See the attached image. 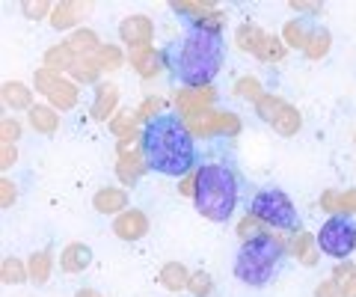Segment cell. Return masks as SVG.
Here are the masks:
<instances>
[{"instance_id":"816d5d0a","label":"cell","mask_w":356,"mask_h":297,"mask_svg":"<svg viewBox=\"0 0 356 297\" xmlns=\"http://www.w3.org/2000/svg\"><path fill=\"white\" fill-rule=\"evenodd\" d=\"M74 297H104V294H102V291H95V289H81Z\"/></svg>"},{"instance_id":"f35d334b","label":"cell","mask_w":356,"mask_h":297,"mask_svg":"<svg viewBox=\"0 0 356 297\" xmlns=\"http://www.w3.org/2000/svg\"><path fill=\"white\" fill-rule=\"evenodd\" d=\"M285 54H288V45L282 42V36H276V33H270L264 42V51H261V63H282L285 60Z\"/></svg>"},{"instance_id":"d590c367","label":"cell","mask_w":356,"mask_h":297,"mask_svg":"<svg viewBox=\"0 0 356 297\" xmlns=\"http://www.w3.org/2000/svg\"><path fill=\"white\" fill-rule=\"evenodd\" d=\"M235 232H238V238L247 244V241H252V238H259V235H264L267 232V226L261 223L259 217H255L252 211H247L241 220H238V226H235Z\"/></svg>"},{"instance_id":"f907efd6","label":"cell","mask_w":356,"mask_h":297,"mask_svg":"<svg viewBox=\"0 0 356 297\" xmlns=\"http://www.w3.org/2000/svg\"><path fill=\"white\" fill-rule=\"evenodd\" d=\"M341 285H344V294H348V297H356V271H353V273H350V277H348V280H344Z\"/></svg>"},{"instance_id":"5b68a950","label":"cell","mask_w":356,"mask_h":297,"mask_svg":"<svg viewBox=\"0 0 356 297\" xmlns=\"http://www.w3.org/2000/svg\"><path fill=\"white\" fill-rule=\"evenodd\" d=\"M250 211L273 232H300V214L291 196L280 188H261L252 196Z\"/></svg>"},{"instance_id":"44dd1931","label":"cell","mask_w":356,"mask_h":297,"mask_svg":"<svg viewBox=\"0 0 356 297\" xmlns=\"http://www.w3.org/2000/svg\"><path fill=\"white\" fill-rule=\"evenodd\" d=\"M74 63H77V54L65 45V42H60V45H51L48 51H44L42 69H48L54 74H65V72L74 69Z\"/></svg>"},{"instance_id":"ab89813d","label":"cell","mask_w":356,"mask_h":297,"mask_svg":"<svg viewBox=\"0 0 356 297\" xmlns=\"http://www.w3.org/2000/svg\"><path fill=\"white\" fill-rule=\"evenodd\" d=\"M21 13H24L27 21H51V13H54V3L51 0H24L21 3Z\"/></svg>"},{"instance_id":"60d3db41","label":"cell","mask_w":356,"mask_h":297,"mask_svg":"<svg viewBox=\"0 0 356 297\" xmlns=\"http://www.w3.org/2000/svg\"><path fill=\"white\" fill-rule=\"evenodd\" d=\"M18 140H21V122L15 116H3L0 119V143L18 146Z\"/></svg>"},{"instance_id":"7bdbcfd3","label":"cell","mask_w":356,"mask_h":297,"mask_svg":"<svg viewBox=\"0 0 356 297\" xmlns=\"http://www.w3.org/2000/svg\"><path fill=\"white\" fill-rule=\"evenodd\" d=\"M15 200H18L15 182L9 179V175H3V179H0V208H13Z\"/></svg>"},{"instance_id":"3957f363","label":"cell","mask_w":356,"mask_h":297,"mask_svg":"<svg viewBox=\"0 0 356 297\" xmlns=\"http://www.w3.org/2000/svg\"><path fill=\"white\" fill-rule=\"evenodd\" d=\"M241 182L238 172L226 163H202L196 167V193L193 205L211 223H229L238 208Z\"/></svg>"},{"instance_id":"30bf717a","label":"cell","mask_w":356,"mask_h":297,"mask_svg":"<svg viewBox=\"0 0 356 297\" xmlns=\"http://www.w3.org/2000/svg\"><path fill=\"white\" fill-rule=\"evenodd\" d=\"M119 39L122 45L134 48H149L154 42V24L149 15H128L119 21Z\"/></svg>"},{"instance_id":"ba28073f","label":"cell","mask_w":356,"mask_h":297,"mask_svg":"<svg viewBox=\"0 0 356 297\" xmlns=\"http://www.w3.org/2000/svg\"><path fill=\"white\" fill-rule=\"evenodd\" d=\"M187 128L196 140H211V137H238L243 131V122L238 113H229V110H208V113L187 119Z\"/></svg>"},{"instance_id":"4316f807","label":"cell","mask_w":356,"mask_h":297,"mask_svg":"<svg viewBox=\"0 0 356 297\" xmlns=\"http://www.w3.org/2000/svg\"><path fill=\"white\" fill-rule=\"evenodd\" d=\"M332 48V33L324 27V24H312V33H309V42H306V51L303 57L306 60H324Z\"/></svg>"},{"instance_id":"9c48e42d","label":"cell","mask_w":356,"mask_h":297,"mask_svg":"<svg viewBox=\"0 0 356 297\" xmlns=\"http://www.w3.org/2000/svg\"><path fill=\"white\" fill-rule=\"evenodd\" d=\"M214 102H217V90L214 86H181L175 95H172V104H175V113L184 119H196L214 110Z\"/></svg>"},{"instance_id":"4dcf8cb0","label":"cell","mask_w":356,"mask_h":297,"mask_svg":"<svg viewBox=\"0 0 356 297\" xmlns=\"http://www.w3.org/2000/svg\"><path fill=\"white\" fill-rule=\"evenodd\" d=\"M74 83H86V86H98L102 83V65L95 63V57H77L74 69L69 72Z\"/></svg>"},{"instance_id":"8fae6325","label":"cell","mask_w":356,"mask_h":297,"mask_svg":"<svg viewBox=\"0 0 356 297\" xmlns=\"http://www.w3.org/2000/svg\"><path fill=\"white\" fill-rule=\"evenodd\" d=\"M146 172H149V163H146V155H143L140 146L119 149V155H116V179L125 184V188H134V184H137Z\"/></svg>"},{"instance_id":"ac0fdd59","label":"cell","mask_w":356,"mask_h":297,"mask_svg":"<svg viewBox=\"0 0 356 297\" xmlns=\"http://www.w3.org/2000/svg\"><path fill=\"white\" fill-rule=\"evenodd\" d=\"M267 36H270V33H264L259 24H252V21H243V24L235 27V36H232V39H235V48L241 54H252V57L259 60L261 51H264Z\"/></svg>"},{"instance_id":"f6af8a7d","label":"cell","mask_w":356,"mask_h":297,"mask_svg":"<svg viewBox=\"0 0 356 297\" xmlns=\"http://www.w3.org/2000/svg\"><path fill=\"white\" fill-rule=\"evenodd\" d=\"M18 163V146H9V143H0V170H13Z\"/></svg>"},{"instance_id":"6da1fadb","label":"cell","mask_w":356,"mask_h":297,"mask_svg":"<svg viewBox=\"0 0 356 297\" xmlns=\"http://www.w3.org/2000/svg\"><path fill=\"white\" fill-rule=\"evenodd\" d=\"M196 137L178 113H163L143 125L140 149L146 155L149 170L170 175V179H184L196 172Z\"/></svg>"},{"instance_id":"7c38bea8","label":"cell","mask_w":356,"mask_h":297,"mask_svg":"<svg viewBox=\"0 0 356 297\" xmlns=\"http://www.w3.org/2000/svg\"><path fill=\"white\" fill-rule=\"evenodd\" d=\"M128 63H131V69L137 72L143 81H154V78H158V74L166 69V57H163V51H158L154 45L128 51Z\"/></svg>"},{"instance_id":"2e32d148","label":"cell","mask_w":356,"mask_h":297,"mask_svg":"<svg viewBox=\"0 0 356 297\" xmlns=\"http://www.w3.org/2000/svg\"><path fill=\"white\" fill-rule=\"evenodd\" d=\"M119 113V90L113 83H98L95 86V98H92V107H89V116L95 122H110Z\"/></svg>"},{"instance_id":"603a6c76","label":"cell","mask_w":356,"mask_h":297,"mask_svg":"<svg viewBox=\"0 0 356 297\" xmlns=\"http://www.w3.org/2000/svg\"><path fill=\"white\" fill-rule=\"evenodd\" d=\"M0 93H3V104L9 110H15V113H18V110H27V113H30V110L36 107V104H33V95H36V93H33L27 83H21V81H6L3 86H0Z\"/></svg>"},{"instance_id":"8d00e7d4","label":"cell","mask_w":356,"mask_h":297,"mask_svg":"<svg viewBox=\"0 0 356 297\" xmlns=\"http://www.w3.org/2000/svg\"><path fill=\"white\" fill-rule=\"evenodd\" d=\"M137 119H140V125H146V122H152V119H158V116H163L166 113V98H161V95H149L146 102H143L137 110Z\"/></svg>"},{"instance_id":"1f68e13d","label":"cell","mask_w":356,"mask_h":297,"mask_svg":"<svg viewBox=\"0 0 356 297\" xmlns=\"http://www.w3.org/2000/svg\"><path fill=\"white\" fill-rule=\"evenodd\" d=\"M232 95H238V98H243V102H250V104H259L267 93H264V86H261V81L255 78V74H241V78L232 83Z\"/></svg>"},{"instance_id":"ffe728a7","label":"cell","mask_w":356,"mask_h":297,"mask_svg":"<svg viewBox=\"0 0 356 297\" xmlns=\"http://www.w3.org/2000/svg\"><path fill=\"white\" fill-rule=\"evenodd\" d=\"M57 265L63 273H83L89 265H92V250L81 241H72V244H65L63 252L57 256Z\"/></svg>"},{"instance_id":"b9f144b4","label":"cell","mask_w":356,"mask_h":297,"mask_svg":"<svg viewBox=\"0 0 356 297\" xmlns=\"http://www.w3.org/2000/svg\"><path fill=\"white\" fill-rule=\"evenodd\" d=\"M315 297H348L344 294V285L339 282V280H321L318 285H315Z\"/></svg>"},{"instance_id":"f1b7e54d","label":"cell","mask_w":356,"mask_h":297,"mask_svg":"<svg viewBox=\"0 0 356 297\" xmlns=\"http://www.w3.org/2000/svg\"><path fill=\"white\" fill-rule=\"evenodd\" d=\"M309 33H312V24L306 18H291V21H285V27H282V42L294 51H306Z\"/></svg>"},{"instance_id":"7402d4cb","label":"cell","mask_w":356,"mask_h":297,"mask_svg":"<svg viewBox=\"0 0 356 297\" xmlns=\"http://www.w3.org/2000/svg\"><path fill=\"white\" fill-rule=\"evenodd\" d=\"M191 273L193 271H187V265H181V262H166V265L158 271V282L163 285L166 291H187V285H191Z\"/></svg>"},{"instance_id":"484cf974","label":"cell","mask_w":356,"mask_h":297,"mask_svg":"<svg viewBox=\"0 0 356 297\" xmlns=\"http://www.w3.org/2000/svg\"><path fill=\"white\" fill-rule=\"evenodd\" d=\"M60 110H54L51 104H36L27 113V122L33 131H39V134H57V128H60Z\"/></svg>"},{"instance_id":"681fc988","label":"cell","mask_w":356,"mask_h":297,"mask_svg":"<svg viewBox=\"0 0 356 297\" xmlns=\"http://www.w3.org/2000/svg\"><path fill=\"white\" fill-rule=\"evenodd\" d=\"M288 6H291L294 13H300V15H318L321 13V3H297L294 0V3H288Z\"/></svg>"},{"instance_id":"277c9868","label":"cell","mask_w":356,"mask_h":297,"mask_svg":"<svg viewBox=\"0 0 356 297\" xmlns=\"http://www.w3.org/2000/svg\"><path fill=\"white\" fill-rule=\"evenodd\" d=\"M285 252H288V241L282 235L264 232L259 238H252L247 244H241V250H238L235 277L243 285H250V289H264V285L276 277Z\"/></svg>"},{"instance_id":"d4e9b609","label":"cell","mask_w":356,"mask_h":297,"mask_svg":"<svg viewBox=\"0 0 356 297\" xmlns=\"http://www.w3.org/2000/svg\"><path fill=\"white\" fill-rule=\"evenodd\" d=\"M27 271H30V282L33 285H44L51 280V271H54V250L51 247L36 250L27 259Z\"/></svg>"},{"instance_id":"d6986e66","label":"cell","mask_w":356,"mask_h":297,"mask_svg":"<svg viewBox=\"0 0 356 297\" xmlns=\"http://www.w3.org/2000/svg\"><path fill=\"white\" fill-rule=\"evenodd\" d=\"M128 202H131V196H128V191L125 188H98L95 191V196H92V208L98 214H113V217H119L122 211H128Z\"/></svg>"},{"instance_id":"52a82bcc","label":"cell","mask_w":356,"mask_h":297,"mask_svg":"<svg viewBox=\"0 0 356 297\" xmlns=\"http://www.w3.org/2000/svg\"><path fill=\"white\" fill-rule=\"evenodd\" d=\"M33 90L48 98L54 110H74L77 102H81L77 83L63 78V74H54L48 69H36V74H33Z\"/></svg>"},{"instance_id":"9a60e30c","label":"cell","mask_w":356,"mask_h":297,"mask_svg":"<svg viewBox=\"0 0 356 297\" xmlns=\"http://www.w3.org/2000/svg\"><path fill=\"white\" fill-rule=\"evenodd\" d=\"M89 6L86 3H77V0H60L54 3V13H51V27L54 30H81V21L86 18Z\"/></svg>"},{"instance_id":"74e56055","label":"cell","mask_w":356,"mask_h":297,"mask_svg":"<svg viewBox=\"0 0 356 297\" xmlns=\"http://www.w3.org/2000/svg\"><path fill=\"white\" fill-rule=\"evenodd\" d=\"M187 294L191 297H211L214 294V280H211V273L208 271H193L191 285H187Z\"/></svg>"},{"instance_id":"8992f818","label":"cell","mask_w":356,"mask_h":297,"mask_svg":"<svg viewBox=\"0 0 356 297\" xmlns=\"http://www.w3.org/2000/svg\"><path fill=\"white\" fill-rule=\"evenodd\" d=\"M318 250L330 259L348 262L350 252H356V220L344 214L327 217L318 229Z\"/></svg>"},{"instance_id":"7a4b0ae2","label":"cell","mask_w":356,"mask_h":297,"mask_svg":"<svg viewBox=\"0 0 356 297\" xmlns=\"http://www.w3.org/2000/svg\"><path fill=\"white\" fill-rule=\"evenodd\" d=\"M163 57L166 69L175 74V81H181V86H211L226 60L222 33L191 24L181 39L163 51Z\"/></svg>"},{"instance_id":"836d02e7","label":"cell","mask_w":356,"mask_h":297,"mask_svg":"<svg viewBox=\"0 0 356 297\" xmlns=\"http://www.w3.org/2000/svg\"><path fill=\"white\" fill-rule=\"evenodd\" d=\"M288 102L285 98H280V95H273V93H267L259 104H255V116L261 119V122H267V125H273V119L282 113V107H285Z\"/></svg>"},{"instance_id":"f546056e","label":"cell","mask_w":356,"mask_h":297,"mask_svg":"<svg viewBox=\"0 0 356 297\" xmlns=\"http://www.w3.org/2000/svg\"><path fill=\"white\" fill-rule=\"evenodd\" d=\"M270 128H273L280 137H294V134H300V128H303V113H300L294 104H285L282 113L273 119Z\"/></svg>"},{"instance_id":"ee69618b","label":"cell","mask_w":356,"mask_h":297,"mask_svg":"<svg viewBox=\"0 0 356 297\" xmlns=\"http://www.w3.org/2000/svg\"><path fill=\"white\" fill-rule=\"evenodd\" d=\"M339 205H341V191L327 188L324 193H321V211H327L330 217H336L339 214Z\"/></svg>"},{"instance_id":"83f0119b","label":"cell","mask_w":356,"mask_h":297,"mask_svg":"<svg viewBox=\"0 0 356 297\" xmlns=\"http://www.w3.org/2000/svg\"><path fill=\"white\" fill-rule=\"evenodd\" d=\"M170 9L175 15L191 18V24H196V21L208 18L211 13H217L220 6L214 3V0H178V3H170Z\"/></svg>"},{"instance_id":"f5cc1de1","label":"cell","mask_w":356,"mask_h":297,"mask_svg":"<svg viewBox=\"0 0 356 297\" xmlns=\"http://www.w3.org/2000/svg\"><path fill=\"white\" fill-rule=\"evenodd\" d=\"M353 146H356V131H353Z\"/></svg>"},{"instance_id":"e0dca14e","label":"cell","mask_w":356,"mask_h":297,"mask_svg":"<svg viewBox=\"0 0 356 297\" xmlns=\"http://www.w3.org/2000/svg\"><path fill=\"white\" fill-rule=\"evenodd\" d=\"M288 252L300 262L303 268H315L321 262V250H318V235L306 232V229H300V232L291 235V241H288Z\"/></svg>"},{"instance_id":"e575fe53","label":"cell","mask_w":356,"mask_h":297,"mask_svg":"<svg viewBox=\"0 0 356 297\" xmlns=\"http://www.w3.org/2000/svg\"><path fill=\"white\" fill-rule=\"evenodd\" d=\"M125 54H122L119 45H102V51L95 54V63L102 65V72H119L125 65Z\"/></svg>"},{"instance_id":"cb8c5ba5","label":"cell","mask_w":356,"mask_h":297,"mask_svg":"<svg viewBox=\"0 0 356 297\" xmlns=\"http://www.w3.org/2000/svg\"><path fill=\"white\" fill-rule=\"evenodd\" d=\"M65 45H69V48L77 54V57H95V54L102 51L104 42L98 39V33H95V30L81 27V30L69 33V39H65Z\"/></svg>"},{"instance_id":"c3c4849f","label":"cell","mask_w":356,"mask_h":297,"mask_svg":"<svg viewBox=\"0 0 356 297\" xmlns=\"http://www.w3.org/2000/svg\"><path fill=\"white\" fill-rule=\"evenodd\" d=\"M356 271V265H353V262H339V265L336 268H332V280H339V282H344V280H348L350 277V273Z\"/></svg>"},{"instance_id":"4fadbf2b","label":"cell","mask_w":356,"mask_h":297,"mask_svg":"<svg viewBox=\"0 0 356 297\" xmlns=\"http://www.w3.org/2000/svg\"><path fill=\"white\" fill-rule=\"evenodd\" d=\"M149 217L146 211H140V208H128V211H122L116 220H113V235L119 241H140L149 235Z\"/></svg>"},{"instance_id":"7dc6e473","label":"cell","mask_w":356,"mask_h":297,"mask_svg":"<svg viewBox=\"0 0 356 297\" xmlns=\"http://www.w3.org/2000/svg\"><path fill=\"white\" fill-rule=\"evenodd\" d=\"M178 193H181V196H191V200H193V193H196V172L184 175V179H178Z\"/></svg>"},{"instance_id":"bcb514c9","label":"cell","mask_w":356,"mask_h":297,"mask_svg":"<svg viewBox=\"0 0 356 297\" xmlns=\"http://www.w3.org/2000/svg\"><path fill=\"white\" fill-rule=\"evenodd\" d=\"M339 214H344V217H356V188L341 191V205H339Z\"/></svg>"},{"instance_id":"5bb4252c","label":"cell","mask_w":356,"mask_h":297,"mask_svg":"<svg viewBox=\"0 0 356 297\" xmlns=\"http://www.w3.org/2000/svg\"><path fill=\"white\" fill-rule=\"evenodd\" d=\"M110 134L119 137V149H134L140 146V137H143V125L134 110H119V113L110 119Z\"/></svg>"},{"instance_id":"d6a6232c","label":"cell","mask_w":356,"mask_h":297,"mask_svg":"<svg viewBox=\"0 0 356 297\" xmlns=\"http://www.w3.org/2000/svg\"><path fill=\"white\" fill-rule=\"evenodd\" d=\"M0 280H3V285H21L30 280V271H27V262H21L15 256H6L3 262H0Z\"/></svg>"}]
</instances>
